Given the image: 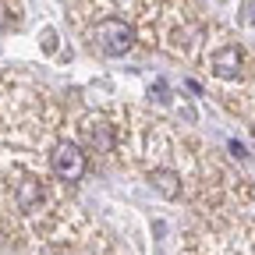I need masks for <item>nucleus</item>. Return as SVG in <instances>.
<instances>
[{"mask_svg":"<svg viewBox=\"0 0 255 255\" xmlns=\"http://www.w3.org/2000/svg\"><path fill=\"white\" fill-rule=\"evenodd\" d=\"M50 167L60 181H82L85 174V152L71 142H60L53 152H50Z\"/></svg>","mask_w":255,"mask_h":255,"instance_id":"nucleus-2","label":"nucleus"},{"mask_svg":"<svg viewBox=\"0 0 255 255\" xmlns=\"http://www.w3.org/2000/svg\"><path fill=\"white\" fill-rule=\"evenodd\" d=\"M14 202H18V209H25V213L39 209V202H43V184H39V177H32V174L18 177V184H14Z\"/></svg>","mask_w":255,"mask_h":255,"instance_id":"nucleus-4","label":"nucleus"},{"mask_svg":"<svg viewBox=\"0 0 255 255\" xmlns=\"http://www.w3.org/2000/svg\"><path fill=\"white\" fill-rule=\"evenodd\" d=\"M85 142H89L96 152H107V149H110V124L96 121V128H92V121H89V124H85Z\"/></svg>","mask_w":255,"mask_h":255,"instance_id":"nucleus-6","label":"nucleus"},{"mask_svg":"<svg viewBox=\"0 0 255 255\" xmlns=\"http://www.w3.org/2000/svg\"><path fill=\"white\" fill-rule=\"evenodd\" d=\"M149 181H152V188L159 191V195H167V199H177L181 195V174H174L167 167H156L149 174Z\"/></svg>","mask_w":255,"mask_h":255,"instance_id":"nucleus-5","label":"nucleus"},{"mask_svg":"<svg viewBox=\"0 0 255 255\" xmlns=\"http://www.w3.org/2000/svg\"><path fill=\"white\" fill-rule=\"evenodd\" d=\"M241 64H245V53H241V46H220L213 57H209V68H213V75H220V78H238L241 75Z\"/></svg>","mask_w":255,"mask_h":255,"instance_id":"nucleus-3","label":"nucleus"},{"mask_svg":"<svg viewBox=\"0 0 255 255\" xmlns=\"http://www.w3.org/2000/svg\"><path fill=\"white\" fill-rule=\"evenodd\" d=\"M92 43L100 46L103 53H110V57H124L128 50L135 46V28L128 21H121V18H103L100 25L92 28Z\"/></svg>","mask_w":255,"mask_h":255,"instance_id":"nucleus-1","label":"nucleus"}]
</instances>
